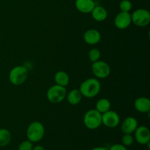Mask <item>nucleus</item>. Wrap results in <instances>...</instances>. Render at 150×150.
<instances>
[{"instance_id":"nucleus-1","label":"nucleus","mask_w":150,"mask_h":150,"mask_svg":"<svg viewBox=\"0 0 150 150\" xmlns=\"http://www.w3.org/2000/svg\"><path fill=\"white\" fill-rule=\"evenodd\" d=\"M100 89V82L97 79L90 78L82 82L79 87V91L83 97L92 98L99 94Z\"/></svg>"},{"instance_id":"nucleus-2","label":"nucleus","mask_w":150,"mask_h":150,"mask_svg":"<svg viewBox=\"0 0 150 150\" xmlns=\"http://www.w3.org/2000/svg\"><path fill=\"white\" fill-rule=\"evenodd\" d=\"M45 135V127L43 125L38 121L32 122L26 130L28 140L32 143H36L42 139Z\"/></svg>"},{"instance_id":"nucleus-3","label":"nucleus","mask_w":150,"mask_h":150,"mask_svg":"<svg viewBox=\"0 0 150 150\" xmlns=\"http://www.w3.org/2000/svg\"><path fill=\"white\" fill-rule=\"evenodd\" d=\"M83 124L89 130L98 129L102 125V114L96 109H90L83 117Z\"/></svg>"},{"instance_id":"nucleus-4","label":"nucleus","mask_w":150,"mask_h":150,"mask_svg":"<svg viewBox=\"0 0 150 150\" xmlns=\"http://www.w3.org/2000/svg\"><path fill=\"white\" fill-rule=\"evenodd\" d=\"M27 69L23 66H16L11 69L9 73V79L10 83L15 86L23 84L27 79Z\"/></svg>"},{"instance_id":"nucleus-5","label":"nucleus","mask_w":150,"mask_h":150,"mask_svg":"<svg viewBox=\"0 0 150 150\" xmlns=\"http://www.w3.org/2000/svg\"><path fill=\"white\" fill-rule=\"evenodd\" d=\"M67 95V90L64 86L55 84L51 86L47 91V99L51 103L57 104L64 100Z\"/></svg>"},{"instance_id":"nucleus-6","label":"nucleus","mask_w":150,"mask_h":150,"mask_svg":"<svg viewBox=\"0 0 150 150\" xmlns=\"http://www.w3.org/2000/svg\"><path fill=\"white\" fill-rule=\"evenodd\" d=\"M132 23L139 27H144L150 22V13L146 9H137L131 15Z\"/></svg>"},{"instance_id":"nucleus-7","label":"nucleus","mask_w":150,"mask_h":150,"mask_svg":"<svg viewBox=\"0 0 150 150\" xmlns=\"http://www.w3.org/2000/svg\"><path fill=\"white\" fill-rule=\"evenodd\" d=\"M92 71L95 77L103 79L109 76L111 73V67L105 62L98 60L92 62Z\"/></svg>"},{"instance_id":"nucleus-8","label":"nucleus","mask_w":150,"mask_h":150,"mask_svg":"<svg viewBox=\"0 0 150 150\" xmlns=\"http://www.w3.org/2000/svg\"><path fill=\"white\" fill-rule=\"evenodd\" d=\"M120 122L119 114L114 111H106L102 114V124L109 128H114L117 127Z\"/></svg>"},{"instance_id":"nucleus-9","label":"nucleus","mask_w":150,"mask_h":150,"mask_svg":"<svg viewBox=\"0 0 150 150\" xmlns=\"http://www.w3.org/2000/svg\"><path fill=\"white\" fill-rule=\"evenodd\" d=\"M134 139L142 145H146L150 142V131L146 126H138L134 132Z\"/></svg>"},{"instance_id":"nucleus-10","label":"nucleus","mask_w":150,"mask_h":150,"mask_svg":"<svg viewBox=\"0 0 150 150\" xmlns=\"http://www.w3.org/2000/svg\"><path fill=\"white\" fill-rule=\"evenodd\" d=\"M131 14L129 12L121 11L114 18V24L119 29H126L131 24Z\"/></svg>"},{"instance_id":"nucleus-11","label":"nucleus","mask_w":150,"mask_h":150,"mask_svg":"<svg viewBox=\"0 0 150 150\" xmlns=\"http://www.w3.org/2000/svg\"><path fill=\"white\" fill-rule=\"evenodd\" d=\"M138 127V122L136 118L128 117L123 120L121 125V130L124 134H132Z\"/></svg>"},{"instance_id":"nucleus-12","label":"nucleus","mask_w":150,"mask_h":150,"mask_svg":"<svg viewBox=\"0 0 150 150\" xmlns=\"http://www.w3.org/2000/svg\"><path fill=\"white\" fill-rule=\"evenodd\" d=\"M100 40L101 35L97 29H88L83 34V40L89 45H96L100 41Z\"/></svg>"},{"instance_id":"nucleus-13","label":"nucleus","mask_w":150,"mask_h":150,"mask_svg":"<svg viewBox=\"0 0 150 150\" xmlns=\"http://www.w3.org/2000/svg\"><path fill=\"white\" fill-rule=\"evenodd\" d=\"M76 7L82 13H91L96 6L94 0H76Z\"/></svg>"},{"instance_id":"nucleus-14","label":"nucleus","mask_w":150,"mask_h":150,"mask_svg":"<svg viewBox=\"0 0 150 150\" xmlns=\"http://www.w3.org/2000/svg\"><path fill=\"white\" fill-rule=\"evenodd\" d=\"M134 107L140 113H149L150 111V100L149 98L141 97L137 98L134 102Z\"/></svg>"},{"instance_id":"nucleus-15","label":"nucleus","mask_w":150,"mask_h":150,"mask_svg":"<svg viewBox=\"0 0 150 150\" xmlns=\"http://www.w3.org/2000/svg\"><path fill=\"white\" fill-rule=\"evenodd\" d=\"M91 13H92V16L94 20L98 22L103 21L108 16V13L105 7L100 5L95 6Z\"/></svg>"},{"instance_id":"nucleus-16","label":"nucleus","mask_w":150,"mask_h":150,"mask_svg":"<svg viewBox=\"0 0 150 150\" xmlns=\"http://www.w3.org/2000/svg\"><path fill=\"white\" fill-rule=\"evenodd\" d=\"M82 95L80 92L79 89H72L71 91L68 92L66 98H67V100L70 105H76L81 101L82 100Z\"/></svg>"},{"instance_id":"nucleus-17","label":"nucleus","mask_w":150,"mask_h":150,"mask_svg":"<svg viewBox=\"0 0 150 150\" xmlns=\"http://www.w3.org/2000/svg\"><path fill=\"white\" fill-rule=\"evenodd\" d=\"M54 81L56 84L61 86H67L70 82L69 75L64 71H59L54 76Z\"/></svg>"},{"instance_id":"nucleus-18","label":"nucleus","mask_w":150,"mask_h":150,"mask_svg":"<svg viewBox=\"0 0 150 150\" xmlns=\"http://www.w3.org/2000/svg\"><path fill=\"white\" fill-rule=\"evenodd\" d=\"M111 102L108 99L101 98V99L98 100V102L96 103L95 109L99 111L100 114H103L111 109Z\"/></svg>"},{"instance_id":"nucleus-19","label":"nucleus","mask_w":150,"mask_h":150,"mask_svg":"<svg viewBox=\"0 0 150 150\" xmlns=\"http://www.w3.org/2000/svg\"><path fill=\"white\" fill-rule=\"evenodd\" d=\"M12 139L11 133L7 129H0V147H3L10 143Z\"/></svg>"},{"instance_id":"nucleus-20","label":"nucleus","mask_w":150,"mask_h":150,"mask_svg":"<svg viewBox=\"0 0 150 150\" xmlns=\"http://www.w3.org/2000/svg\"><path fill=\"white\" fill-rule=\"evenodd\" d=\"M100 51L98 48H92L89 52V59L92 62L98 61L100 58Z\"/></svg>"},{"instance_id":"nucleus-21","label":"nucleus","mask_w":150,"mask_h":150,"mask_svg":"<svg viewBox=\"0 0 150 150\" xmlns=\"http://www.w3.org/2000/svg\"><path fill=\"white\" fill-rule=\"evenodd\" d=\"M122 142L124 146H130L134 142V137L132 136V134H124L122 138Z\"/></svg>"},{"instance_id":"nucleus-22","label":"nucleus","mask_w":150,"mask_h":150,"mask_svg":"<svg viewBox=\"0 0 150 150\" xmlns=\"http://www.w3.org/2000/svg\"><path fill=\"white\" fill-rule=\"evenodd\" d=\"M120 8L122 12H130L132 9V3L130 0H122L120 4Z\"/></svg>"},{"instance_id":"nucleus-23","label":"nucleus","mask_w":150,"mask_h":150,"mask_svg":"<svg viewBox=\"0 0 150 150\" xmlns=\"http://www.w3.org/2000/svg\"><path fill=\"white\" fill-rule=\"evenodd\" d=\"M33 149V144L32 142L30 141H24V142H21L18 146V150H32Z\"/></svg>"},{"instance_id":"nucleus-24","label":"nucleus","mask_w":150,"mask_h":150,"mask_svg":"<svg viewBox=\"0 0 150 150\" xmlns=\"http://www.w3.org/2000/svg\"><path fill=\"white\" fill-rule=\"evenodd\" d=\"M108 150H128L127 146H124L122 144H115L112 145L111 147L109 148Z\"/></svg>"},{"instance_id":"nucleus-25","label":"nucleus","mask_w":150,"mask_h":150,"mask_svg":"<svg viewBox=\"0 0 150 150\" xmlns=\"http://www.w3.org/2000/svg\"><path fill=\"white\" fill-rule=\"evenodd\" d=\"M32 150H45V148L43 147L41 145H38V146H35V147H33Z\"/></svg>"},{"instance_id":"nucleus-26","label":"nucleus","mask_w":150,"mask_h":150,"mask_svg":"<svg viewBox=\"0 0 150 150\" xmlns=\"http://www.w3.org/2000/svg\"><path fill=\"white\" fill-rule=\"evenodd\" d=\"M91 150H108V149L105 147H103V146H98V147H95Z\"/></svg>"}]
</instances>
